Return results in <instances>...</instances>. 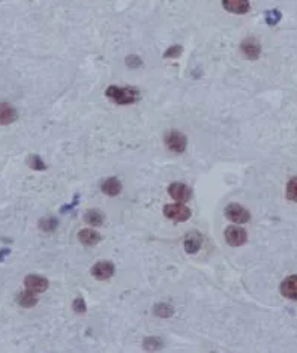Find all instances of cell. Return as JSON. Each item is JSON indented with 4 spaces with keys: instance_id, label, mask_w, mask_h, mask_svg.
Returning <instances> with one entry per match:
<instances>
[{
    "instance_id": "12",
    "label": "cell",
    "mask_w": 297,
    "mask_h": 353,
    "mask_svg": "<svg viewBox=\"0 0 297 353\" xmlns=\"http://www.w3.org/2000/svg\"><path fill=\"white\" fill-rule=\"evenodd\" d=\"M17 119L15 108L8 102H0V125H9Z\"/></svg>"
},
{
    "instance_id": "2",
    "label": "cell",
    "mask_w": 297,
    "mask_h": 353,
    "mask_svg": "<svg viewBox=\"0 0 297 353\" xmlns=\"http://www.w3.org/2000/svg\"><path fill=\"white\" fill-rule=\"evenodd\" d=\"M164 215L167 216L168 219H171V221L183 222V221H188L191 218V209L188 206H185V205H180V203L167 205L164 208Z\"/></svg>"
},
{
    "instance_id": "24",
    "label": "cell",
    "mask_w": 297,
    "mask_h": 353,
    "mask_svg": "<svg viewBox=\"0 0 297 353\" xmlns=\"http://www.w3.org/2000/svg\"><path fill=\"white\" fill-rule=\"evenodd\" d=\"M74 311L78 314H83L86 313V304H84V299L83 298H77L75 301H74Z\"/></svg>"
},
{
    "instance_id": "8",
    "label": "cell",
    "mask_w": 297,
    "mask_h": 353,
    "mask_svg": "<svg viewBox=\"0 0 297 353\" xmlns=\"http://www.w3.org/2000/svg\"><path fill=\"white\" fill-rule=\"evenodd\" d=\"M114 274V265L108 260L104 262H98L93 268H92V275L96 280H108L110 276Z\"/></svg>"
},
{
    "instance_id": "21",
    "label": "cell",
    "mask_w": 297,
    "mask_h": 353,
    "mask_svg": "<svg viewBox=\"0 0 297 353\" xmlns=\"http://www.w3.org/2000/svg\"><path fill=\"white\" fill-rule=\"evenodd\" d=\"M27 162H29V165H30L33 170H45V169H47L45 164L42 162V159H41L38 155H30L29 159H27Z\"/></svg>"
},
{
    "instance_id": "17",
    "label": "cell",
    "mask_w": 297,
    "mask_h": 353,
    "mask_svg": "<svg viewBox=\"0 0 297 353\" xmlns=\"http://www.w3.org/2000/svg\"><path fill=\"white\" fill-rule=\"evenodd\" d=\"M84 219H86V222H89V224H92V226H101V224L104 222V219H105V215H104L102 212L93 209V211H89V212L86 214Z\"/></svg>"
},
{
    "instance_id": "1",
    "label": "cell",
    "mask_w": 297,
    "mask_h": 353,
    "mask_svg": "<svg viewBox=\"0 0 297 353\" xmlns=\"http://www.w3.org/2000/svg\"><path fill=\"white\" fill-rule=\"evenodd\" d=\"M107 97L113 99L114 102H117L120 105H128V104H134L137 98H138V92L132 87H117V86H110L107 89Z\"/></svg>"
},
{
    "instance_id": "11",
    "label": "cell",
    "mask_w": 297,
    "mask_h": 353,
    "mask_svg": "<svg viewBox=\"0 0 297 353\" xmlns=\"http://www.w3.org/2000/svg\"><path fill=\"white\" fill-rule=\"evenodd\" d=\"M224 8L233 14H246L249 11V0H222Z\"/></svg>"
},
{
    "instance_id": "22",
    "label": "cell",
    "mask_w": 297,
    "mask_h": 353,
    "mask_svg": "<svg viewBox=\"0 0 297 353\" xmlns=\"http://www.w3.org/2000/svg\"><path fill=\"white\" fill-rule=\"evenodd\" d=\"M161 347H162V343L155 337H150L149 340L144 341V349L146 350H159Z\"/></svg>"
},
{
    "instance_id": "13",
    "label": "cell",
    "mask_w": 297,
    "mask_h": 353,
    "mask_svg": "<svg viewBox=\"0 0 297 353\" xmlns=\"http://www.w3.org/2000/svg\"><path fill=\"white\" fill-rule=\"evenodd\" d=\"M201 244H203L201 235H198V233H189V235L185 237L183 247H185L186 253L194 254V253H197L198 250L201 248Z\"/></svg>"
},
{
    "instance_id": "18",
    "label": "cell",
    "mask_w": 297,
    "mask_h": 353,
    "mask_svg": "<svg viewBox=\"0 0 297 353\" xmlns=\"http://www.w3.org/2000/svg\"><path fill=\"white\" fill-rule=\"evenodd\" d=\"M153 313L158 317H171L174 314V310L170 304H158L155 308H153Z\"/></svg>"
},
{
    "instance_id": "4",
    "label": "cell",
    "mask_w": 297,
    "mask_h": 353,
    "mask_svg": "<svg viewBox=\"0 0 297 353\" xmlns=\"http://www.w3.org/2000/svg\"><path fill=\"white\" fill-rule=\"evenodd\" d=\"M225 216L233 221V222H237V224H243V222H248L251 219V214L242 208L237 203H231L225 208Z\"/></svg>"
},
{
    "instance_id": "3",
    "label": "cell",
    "mask_w": 297,
    "mask_h": 353,
    "mask_svg": "<svg viewBox=\"0 0 297 353\" xmlns=\"http://www.w3.org/2000/svg\"><path fill=\"white\" fill-rule=\"evenodd\" d=\"M165 144L170 151L176 152V154H182L186 149V137L180 133V131H168L165 134Z\"/></svg>"
},
{
    "instance_id": "23",
    "label": "cell",
    "mask_w": 297,
    "mask_h": 353,
    "mask_svg": "<svg viewBox=\"0 0 297 353\" xmlns=\"http://www.w3.org/2000/svg\"><path fill=\"white\" fill-rule=\"evenodd\" d=\"M281 18H282V15H281V12L276 11V9L267 11V12H266V21H267V24H270V26H275Z\"/></svg>"
},
{
    "instance_id": "15",
    "label": "cell",
    "mask_w": 297,
    "mask_h": 353,
    "mask_svg": "<svg viewBox=\"0 0 297 353\" xmlns=\"http://www.w3.org/2000/svg\"><path fill=\"white\" fill-rule=\"evenodd\" d=\"M101 188L107 196H117L122 191V183L117 177H108L102 182Z\"/></svg>"
},
{
    "instance_id": "20",
    "label": "cell",
    "mask_w": 297,
    "mask_h": 353,
    "mask_svg": "<svg viewBox=\"0 0 297 353\" xmlns=\"http://www.w3.org/2000/svg\"><path fill=\"white\" fill-rule=\"evenodd\" d=\"M287 198L297 203V177L290 179V182L287 185Z\"/></svg>"
},
{
    "instance_id": "16",
    "label": "cell",
    "mask_w": 297,
    "mask_h": 353,
    "mask_svg": "<svg viewBox=\"0 0 297 353\" xmlns=\"http://www.w3.org/2000/svg\"><path fill=\"white\" fill-rule=\"evenodd\" d=\"M17 301H18V304H20L21 307H24V308H32V307H35L38 304L36 293H33V292H30L27 289L18 294V299Z\"/></svg>"
},
{
    "instance_id": "9",
    "label": "cell",
    "mask_w": 297,
    "mask_h": 353,
    "mask_svg": "<svg viewBox=\"0 0 297 353\" xmlns=\"http://www.w3.org/2000/svg\"><path fill=\"white\" fill-rule=\"evenodd\" d=\"M281 293L288 299L297 301V275H290L281 283Z\"/></svg>"
},
{
    "instance_id": "25",
    "label": "cell",
    "mask_w": 297,
    "mask_h": 353,
    "mask_svg": "<svg viewBox=\"0 0 297 353\" xmlns=\"http://www.w3.org/2000/svg\"><path fill=\"white\" fill-rule=\"evenodd\" d=\"M182 54V47L180 45H174L171 48H168L164 54V58H179Z\"/></svg>"
},
{
    "instance_id": "14",
    "label": "cell",
    "mask_w": 297,
    "mask_h": 353,
    "mask_svg": "<svg viewBox=\"0 0 297 353\" xmlns=\"http://www.w3.org/2000/svg\"><path fill=\"white\" fill-rule=\"evenodd\" d=\"M78 239L83 245H86V247H93V245L99 244L101 235H99L98 232L92 230V229H84V230H81L78 233Z\"/></svg>"
},
{
    "instance_id": "6",
    "label": "cell",
    "mask_w": 297,
    "mask_h": 353,
    "mask_svg": "<svg viewBox=\"0 0 297 353\" xmlns=\"http://www.w3.org/2000/svg\"><path fill=\"white\" fill-rule=\"evenodd\" d=\"M246 239H248V235H246L245 229H242V227L230 226L225 230V240L231 247H240V245H243L246 242Z\"/></svg>"
},
{
    "instance_id": "5",
    "label": "cell",
    "mask_w": 297,
    "mask_h": 353,
    "mask_svg": "<svg viewBox=\"0 0 297 353\" xmlns=\"http://www.w3.org/2000/svg\"><path fill=\"white\" fill-rule=\"evenodd\" d=\"M24 286L33 293H42L48 289V280L42 275L30 274L24 278Z\"/></svg>"
},
{
    "instance_id": "7",
    "label": "cell",
    "mask_w": 297,
    "mask_h": 353,
    "mask_svg": "<svg viewBox=\"0 0 297 353\" xmlns=\"http://www.w3.org/2000/svg\"><path fill=\"white\" fill-rule=\"evenodd\" d=\"M168 194L173 197L174 200H177V201H188L189 198H191V196H192V193H191V188L189 187H186L185 183H180V182H176V183H171L170 187H168Z\"/></svg>"
},
{
    "instance_id": "10",
    "label": "cell",
    "mask_w": 297,
    "mask_h": 353,
    "mask_svg": "<svg viewBox=\"0 0 297 353\" xmlns=\"http://www.w3.org/2000/svg\"><path fill=\"white\" fill-rule=\"evenodd\" d=\"M242 51L248 59L255 60L258 59V56L261 53V45L254 38H248V40L242 42Z\"/></svg>"
},
{
    "instance_id": "19",
    "label": "cell",
    "mask_w": 297,
    "mask_h": 353,
    "mask_svg": "<svg viewBox=\"0 0 297 353\" xmlns=\"http://www.w3.org/2000/svg\"><path fill=\"white\" fill-rule=\"evenodd\" d=\"M57 219L56 218H51V216H45L44 219L39 221V227L44 230V232H54L56 227H57Z\"/></svg>"
},
{
    "instance_id": "26",
    "label": "cell",
    "mask_w": 297,
    "mask_h": 353,
    "mask_svg": "<svg viewBox=\"0 0 297 353\" xmlns=\"http://www.w3.org/2000/svg\"><path fill=\"white\" fill-rule=\"evenodd\" d=\"M9 253H11V251H9L8 248H6V250H0V262L3 260V257H6Z\"/></svg>"
}]
</instances>
